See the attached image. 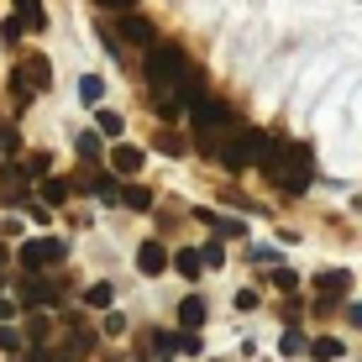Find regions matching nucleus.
I'll use <instances>...</instances> for the list:
<instances>
[{
	"label": "nucleus",
	"instance_id": "0eeeda50",
	"mask_svg": "<svg viewBox=\"0 0 362 362\" xmlns=\"http://www.w3.org/2000/svg\"><path fill=\"white\" fill-rule=\"evenodd\" d=\"M136 268H142L147 279H158V273L168 268V247L163 242H142V247H136Z\"/></svg>",
	"mask_w": 362,
	"mask_h": 362
},
{
	"label": "nucleus",
	"instance_id": "dca6fc26",
	"mask_svg": "<svg viewBox=\"0 0 362 362\" xmlns=\"http://www.w3.org/2000/svg\"><path fill=\"white\" fill-rule=\"evenodd\" d=\"M79 100L84 105H100V100H105V79H100V74H84L79 79Z\"/></svg>",
	"mask_w": 362,
	"mask_h": 362
},
{
	"label": "nucleus",
	"instance_id": "c756f323",
	"mask_svg": "<svg viewBox=\"0 0 362 362\" xmlns=\"http://www.w3.org/2000/svg\"><path fill=\"white\" fill-rule=\"evenodd\" d=\"M21 32H27V27H21V21H0V37H6V42H16Z\"/></svg>",
	"mask_w": 362,
	"mask_h": 362
},
{
	"label": "nucleus",
	"instance_id": "9b49d317",
	"mask_svg": "<svg viewBox=\"0 0 362 362\" xmlns=\"http://www.w3.org/2000/svg\"><path fill=\"white\" fill-rule=\"evenodd\" d=\"M179 326H184V331L205 326V299H199V294H189V299H184V305H179Z\"/></svg>",
	"mask_w": 362,
	"mask_h": 362
},
{
	"label": "nucleus",
	"instance_id": "6e6552de",
	"mask_svg": "<svg viewBox=\"0 0 362 362\" xmlns=\"http://www.w3.org/2000/svg\"><path fill=\"white\" fill-rule=\"evenodd\" d=\"M16 299H21V305H53V299H58V289H53V284H47V279H21V289H16Z\"/></svg>",
	"mask_w": 362,
	"mask_h": 362
},
{
	"label": "nucleus",
	"instance_id": "2eb2a0df",
	"mask_svg": "<svg viewBox=\"0 0 362 362\" xmlns=\"http://www.w3.org/2000/svg\"><path fill=\"white\" fill-rule=\"evenodd\" d=\"M110 168H116V173H136V168H142V153H136V147H127V142H121L116 153H110Z\"/></svg>",
	"mask_w": 362,
	"mask_h": 362
},
{
	"label": "nucleus",
	"instance_id": "2f4dec72",
	"mask_svg": "<svg viewBox=\"0 0 362 362\" xmlns=\"http://www.w3.org/2000/svg\"><path fill=\"white\" fill-rule=\"evenodd\" d=\"M346 315H352V326H362V305H352V310H346Z\"/></svg>",
	"mask_w": 362,
	"mask_h": 362
},
{
	"label": "nucleus",
	"instance_id": "5701e85b",
	"mask_svg": "<svg viewBox=\"0 0 362 362\" xmlns=\"http://www.w3.org/2000/svg\"><path fill=\"white\" fill-rule=\"evenodd\" d=\"M173 263H179L184 279H199V268H205V263H199V252H173Z\"/></svg>",
	"mask_w": 362,
	"mask_h": 362
},
{
	"label": "nucleus",
	"instance_id": "cd10ccee",
	"mask_svg": "<svg viewBox=\"0 0 362 362\" xmlns=\"http://www.w3.org/2000/svg\"><path fill=\"white\" fill-rule=\"evenodd\" d=\"M16 346H21V336H16V331H11V326H6V320H0V352H16Z\"/></svg>",
	"mask_w": 362,
	"mask_h": 362
},
{
	"label": "nucleus",
	"instance_id": "423d86ee",
	"mask_svg": "<svg viewBox=\"0 0 362 362\" xmlns=\"http://www.w3.org/2000/svg\"><path fill=\"white\" fill-rule=\"evenodd\" d=\"M116 32H121V42H127V47H153V42H158L153 21H147V16H132V11L116 21Z\"/></svg>",
	"mask_w": 362,
	"mask_h": 362
},
{
	"label": "nucleus",
	"instance_id": "20e7f679",
	"mask_svg": "<svg viewBox=\"0 0 362 362\" xmlns=\"http://www.w3.org/2000/svg\"><path fill=\"white\" fill-rule=\"evenodd\" d=\"M64 252H69V247L58 242V236H37V242H27V247H21V263H27V268L37 273V268H53V263H64Z\"/></svg>",
	"mask_w": 362,
	"mask_h": 362
},
{
	"label": "nucleus",
	"instance_id": "393cba45",
	"mask_svg": "<svg viewBox=\"0 0 362 362\" xmlns=\"http://www.w3.org/2000/svg\"><path fill=\"white\" fill-rule=\"evenodd\" d=\"M0 147H6V153H21V132L6 127V121H0Z\"/></svg>",
	"mask_w": 362,
	"mask_h": 362
},
{
	"label": "nucleus",
	"instance_id": "b1692460",
	"mask_svg": "<svg viewBox=\"0 0 362 362\" xmlns=\"http://www.w3.org/2000/svg\"><path fill=\"white\" fill-rule=\"evenodd\" d=\"M153 346H158V357H173V352H184V336H153Z\"/></svg>",
	"mask_w": 362,
	"mask_h": 362
},
{
	"label": "nucleus",
	"instance_id": "a878e982",
	"mask_svg": "<svg viewBox=\"0 0 362 362\" xmlns=\"http://www.w3.org/2000/svg\"><path fill=\"white\" fill-rule=\"evenodd\" d=\"M158 153H173V158H179V153H184V142H179L173 132H158Z\"/></svg>",
	"mask_w": 362,
	"mask_h": 362
},
{
	"label": "nucleus",
	"instance_id": "39448f33",
	"mask_svg": "<svg viewBox=\"0 0 362 362\" xmlns=\"http://www.w3.org/2000/svg\"><path fill=\"white\" fill-rule=\"evenodd\" d=\"M194 127H199V136H216L221 127H231V110L221 105V100L199 95V100H194Z\"/></svg>",
	"mask_w": 362,
	"mask_h": 362
},
{
	"label": "nucleus",
	"instance_id": "7c9ffc66",
	"mask_svg": "<svg viewBox=\"0 0 362 362\" xmlns=\"http://www.w3.org/2000/svg\"><path fill=\"white\" fill-rule=\"evenodd\" d=\"M100 6H110V11H132L136 0H100Z\"/></svg>",
	"mask_w": 362,
	"mask_h": 362
},
{
	"label": "nucleus",
	"instance_id": "f03ea898",
	"mask_svg": "<svg viewBox=\"0 0 362 362\" xmlns=\"http://www.w3.org/2000/svg\"><path fill=\"white\" fill-rule=\"evenodd\" d=\"M273 184H279L284 194H299V189H310V179H315V147L310 142H289L279 153V163H273L268 173Z\"/></svg>",
	"mask_w": 362,
	"mask_h": 362
},
{
	"label": "nucleus",
	"instance_id": "f8f14e48",
	"mask_svg": "<svg viewBox=\"0 0 362 362\" xmlns=\"http://www.w3.org/2000/svg\"><path fill=\"white\" fill-rule=\"evenodd\" d=\"M95 127H100V136H121V132H127V116H121V110H110V105H100V110H95Z\"/></svg>",
	"mask_w": 362,
	"mask_h": 362
},
{
	"label": "nucleus",
	"instance_id": "4be33fe9",
	"mask_svg": "<svg viewBox=\"0 0 362 362\" xmlns=\"http://www.w3.org/2000/svg\"><path fill=\"white\" fill-rule=\"evenodd\" d=\"M42 199H47V205H64V199H69V184H64V179H42Z\"/></svg>",
	"mask_w": 362,
	"mask_h": 362
},
{
	"label": "nucleus",
	"instance_id": "bb28decb",
	"mask_svg": "<svg viewBox=\"0 0 362 362\" xmlns=\"http://www.w3.org/2000/svg\"><path fill=\"white\" fill-rule=\"evenodd\" d=\"M284 357H294V352H305V336H299V331H284Z\"/></svg>",
	"mask_w": 362,
	"mask_h": 362
},
{
	"label": "nucleus",
	"instance_id": "ddd939ff",
	"mask_svg": "<svg viewBox=\"0 0 362 362\" xmlns=\"http://www.w3.org/2000/svg\"><path fill=\"white\" fill-rule=\"evenodd\" d=\"M315 284H320V294H326V299H336V294H346V284H352V273H346V268H341V273H336V268H326V273H320Z\"/></svg>",
	"mask_w": 362,
	"mask_h": 362
},
{
	"label": "nucleus",
	"instance_id": "412c9836",
	"mask_svg": "<svg viewBox=\"0 0 362 362\" xmlns=\"http://www.w3.org/2000/svg\"><path fill=\"white\" fill-rule=\"evenodd\" d=\"M90 346H95V336L84 331V326H74V336H69V362H74V357H84Z\"/></svg>",
	"mask_w": 362,
	"mask_h": 362
},
{
	"label": "nucleus",
	"instance_id": "4468645a",
	"mask_svg": "<svg viewBox=\"0 0 362 362\" xmlns=\"http://www.w3.org/2000/svg\"><path fill=\"white\" fill-rule=\"evenodd\" d=\"M116 205H127V210H153V194H147L142 184H127V189H116Z\"/></svg>",
	"mask_w": 362,
	"mask_h": 362
},
{
	"label": "nucleus",
	"instance_id": "6ab92c4d",
	"mask_svg": "<svg viewBox=\"0 0 362 362\" xmlns=\"http://www.w3.org/2000/svg\"><path fill=\"white\" fill-rule=\"evenodd\" d=\"M310 357L315 362H336L341 357V341H336V336H320V341H310Z\"/></svg>",
	"mask_w": 362,
	"mask_h": 362
},
{
	"label": "nucleus",
	"instance_id": "9d476101",
	"mask_svg": "<svg viewBox=\"0 0 362 362\" xmlns=\"http://www.w3.org/2000/svg\"><path fill=\"white\" fill-rule=\"evenodd\" d=\"M16 74H21V79H27V84H32V90H42V84H53V69H47V58H27V64H21Z\"/></svg>",
	"mask_w": 362,
	"mask_h": 362
},
{
	"label": "nucleus",
	"instance_id": "f3484780",
	"mask_svg": "<svg viewBox=\"0 0 362 362\" xmlns=\"http://www.w3.org/2000/svg\"><path fill=\"white\" fill-rule=\"evenodd\" d=\"M84 305L90 310H110L116 305V289H110V284H90V289H84Z\"/></svg>",
	"mask_w": 362,
	"mask_h": 362
},
{
	"label": "nucleus",
	"instance_id": "a211bd4d",
	"mask_svg": "<svg viewBox=\"0 0 362 362\" xmlns=\"http://www.w3.org/2000/svg\"><path fill=\"white\" fill-rule=\"evenodd\" d=\"M100 153H105V136H100V132H79V158H84V163H95Z\"/></svg>",
	"mask_w": 362,
	"mask_h": 362
},
{
	"label": "nucleus",
	"instance_id": "c85d7f7f",
	"mask_svg": "<svg viewBox=\"0 0 362 362\" xmlns=\"http://www.w3.org/2000/svg\"><path fill=\"white\" fill-rule=\"evenodd\" d=\"M199 263H210V268H221V263H226V252H221V242H210L205 252H199Z\"/></svg>",
	"mask_w": 362,
	"mask_h": 362
},
{
	"label": "nucleus",
	"instance_id": "aec40b11",
	"mask_svg": "<svg viewBox=\"0 0 362 362\" xmlns=\"http://www.w3.org/2000/svg\"><path fill=\"white\" fill-rule=\"evenodd\" d=\"M199 221H205V226H216L221 236H242V221H226V216H216V210H199Z\"/></svg>",
	"mask_w": 362,
	"mask_h": 362
},
{
	"label": "nucleus",
	"instance_id": "f257e3e1",
	"mask_svg": "<svg viewBox=\"0 0 362 362\" xmlns=\"http://www.w3.org/2000/svg\"><path fill=\"white\" fill-rule=\"evenodd\" d=\"M147 53V84H153L158 95H173L179 105H194L199 95H205V84H199V69L189 64V53H184L179 42H153L142 47Z\"/></svg>",
	"mask_w": 362,
	"mask_h": 362
},
{
	"label": "nucleus",
	"instance_id": "7ed1b4c3",
	"mask_svg": "<svg viewBox=\"0 0 362 362\" xmlns=\"http://www.w3.org/2000/svg\"><path fill=\"white\" fill-rule=\"evenodd\" d=\"M210 158H216L226 173H242V168H252V132H231V127H221V136H210V147H205Z\"/></svg>",
	"mask_w": 362,
	"mask_h": 362
},
{
	"label": "nucleus",
	"instance_id": "1a4fd4ad",
	"mask_svg": "<svg viewBox=\"0 0 362 362\" xmlns=\"http://www.w3.org/2000/svg\"><path fill=\"white\" fill-rule=\"evenodd\" d=\"M16 16L27 32H47V16H42V0H16Z\"/></svg>",
	"mask_w": 362,
	"mask_h": 362
},
{
	"label": "nucleus",
	"instance_id": "473e14b6",
	"mask_svg": "<svg viewBox=\"0 0 362 362\" xmlns=\"http://www.w3.org/2000/svg\"><path fill=\"white\" fill-rule=\"evenodd\" d=\"M0 289H6V279H0Z\"/></svg>",
	"mask_w": 362,
	"mask_h": 362
}]
</instances>
